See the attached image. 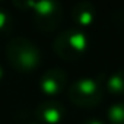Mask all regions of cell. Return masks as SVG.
Segmentation results:
<instances>
[{
  "mask_svg": "<svg viewBox=\"0 0 124 124\" xmlns=\"http://www.w3.org/2000/svg\"><path fill=\"white\" fill-rule=\"evenodd\" d=\"M9 63L19 72H32L41 63L39 48L25 37H15L6 47Z\"/></svg>",
  "mask_w": 124,
  "mask_h": 124,
  "instance_id": "obj_1",
  "label": "cell"
},
{
  "mask_svg": "<svg viewBox=\"0 0 124 124\" xmlns=\"http://www.w3.org/2000/svg\"><path fill=\"white\" fill-rule=\"evenodd\" d=\"M88 45V38L80 29H66L60 32L54 42H53V50L55 54L64 60H76L79 58Z\"/></svg>",
  "mask_w": 124,
  "mask_h": 124,
  "instance_id": "obj_2",
  "label": "cell"
},
{
  "mask_svg": "<svg viewBox=\"0 0 124 124\" xmlns=\"http://www.w3.org/2000/svg\"><path fill=\"white\" fill-rule=\"evenodd\" d=\"M31 9L34 10V23L38 29L44 32L54 31L63 19V8L58 2L41 0L32 2Z\"/></svg>",
  "mask_w": 124,
  "mask_h": 124,
  "instance_id": "obj_3",
  "label": "cell"
},
{
  "mask_svg": "<svg viewBox=\"0 0 124 124\" xmlns=\"http://www.w3.org/2000/svg\"><path fill=\"white\" fill-rule=\"evenodd\" d=\"M69 98L79 107H95L102 99V88L98 80L83 78L72 83L69 88Z\"/></svg>",
  "mask_w": 124,
  "mask_h": 124,
  "instance_id": "obj_4",
  "label": "cell"
},
{
  "mask_svg": "<svg viewBox=\"0 0 124 124\" xmlns=\"http://www.w3.org/2000/svg\"><path fill=\"white\" fill-rule=\"evenodd\" d=\"M67 82V75L61 67L48 69L39 80V88L47 95H58L64 89Z\"/></svg>",
  "mask_w": 124,
  "mask_h": 124,
  "instance_id": "obj_5",
  "label": "cell"
},
{
  "mask_svg": "<svg viewBox=\"0 0 124 124\" xmlns=\"http://www.w3.org/2000/svg\"><path fill=\"white\" fill-rule=\"evenodd\" d=\"M64 114L66 108L57 101L41 102L35 109V115L45 124H57L58 121L63 120Z\"/></svg>",
  "mask_w": 124,
  "mask_h": 124,
  "instance_id": "obj_6",
  "label": "cell"
},
{
  "mask_svg": "<svg viewBox=\"0 0 124 124\" xmlns=\"http://www.w3.org/2000/svg\"><path fill=\"white\" fill-rule=\"evenodd\" d=\"M95 6L91 2H79L73 6L72 9V18L76 23L82 26H88L93 22L95 19Z\"/></svg>",
  "mask_w": 124,
  "mask_h": 124,
  "instance_id": "obj_7",
  "label": "cell"
},
{
  "mask_svg": "<svg viewBox=\"0 0 124 124\" xmlns=\"http://www.w3.org/2000/svg\"><path fill=\"white\" fill-rule=\"evenodd\" d=\"M107 89L114 95H124V70H118L108 78Z\"/></svg>",
  "mask_w": 124,
  "mask_h": 124,
  "instance_id": "obj_8",
  "label": "cell"
},
{
  "mask_svg": "<svg viewBox=\"0 0 124 124\" xmlns=\"http://www.w3.org/2000/svg\"><path fill=\"white\" fill-rule=\"evenodd\" d=\"M108 118L111 124H124V102H117L109 107Z\"/></svg>",
  "mask_w": 124,
  "mask_h": 124,
  "instance_id": "obj_9",
  "label": "cell"
},
{
  "mask_svg": "<svg viewBox=\"0 0 124 124\" xmlns=\"http://www.w3.org/2000/svg\"><path fill=\"white\" fill-rule=\"evenodd\" d=\"M10 28H12V18H10V15L5 9L0 8V34L8 32Z\"/></svg>",
  "mask_w": 124,
  "mask_h": 124,
  "instance_id": "obj_10",
  "label": "cell"
},
{
  "mask_svg": "<svg viewBox=\"0 0 124 124\" xmlns=\"http://www.w3.org/2000/svg\"><path fill=\"white\" fill-rule=\"evenodd\" d=\"M82 124H104V123H102V121H99V120L92 118V120H86V121H83Z\"/></svg>",
  "mask_w": 124,
  "mask_h": 124,
  "instance_id": "obj_11",
  "label": "cell"
},
{
  "mask_svg": "<svg viewBox=\"0 0 124 124\" xmlns=\"http://www.w3.org/2000/svg\"><path fill=\"white\" fill-rule=\"evenodd\" d=\"M2 76H3V72H2V67H0V79H2Z\"/></svg>",
  "mask_w": 124,
  "mask_h": 124,
  "instance_id": "obj_12",
  "label": "cell"
}]
</instances>
